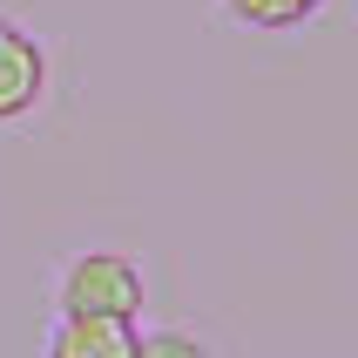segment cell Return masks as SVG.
<instances>
[{"mask_svg":"<svg viewBox=\"0 0 358 358\" xmlns=\"http://www.w3.org/2000/svg\"><path fill=\"white\" fill-rule=\"evenodd\" d=\"M324 0H223V14L257 27V34H284V27H304Z\"/></svg>","mask_w":358,"mask_h":358,"instance_id":"cell-4","label":"cell"},{"mask_svg":"<svg viewBox=\"0 0 358 358\" xmlns=\"http://www.w3.org/2000/svg\"><path fill=\"white\" fill-rule=\"evenodd\" d=\"M142 271L129 257H115V250H81V257H68V271H61L55 284V304L61 318H142Z\"/></svg>","mask_w":358,"mask_h":358,"instance_id":"cell-1","label":"cell"},{"mask_svg":"<svg viewBox=\"0 0 358 358\" xmlns=\"http://www.w3.org/2000/svg\"><path fill=\"white\" fill-rule=\"evenodd\" d=\"M41 88H48V48H41L27 27L0 20V122L34 115Z\"/></svg>","mask_w":358,"mask_h":358,"instance_id":"cell-2","label":"cell"},{"mask_svg":"<svg viewBox=\"0 0 358 358\" xmlns=\"http://www.w3.org/2000/svg\"><path fill=\"white\" fill-rule=\"evenodd\" d=\"M136 358H210V345L196 338V331H149V338H136Z\"/></svg>","mask_w":358,"mask_h":358,"instance_id":"cell-5","label":"cell"},{"mask_svg":"<svg viewBox=\"0 0 358 358\" xmlns=\"http://www.w3.org/2000/svg\"><path fill=\"white\" fill-rule=\"evenodd\" d=\"M136 324L129 318H61L48 358H136Z\"/></svg>","mask_w":358,"mask_h":358,"instance_id":"cell-3","label":"cell"}]
</instances>
